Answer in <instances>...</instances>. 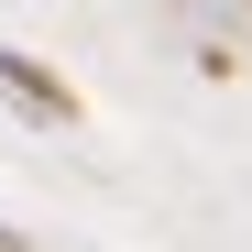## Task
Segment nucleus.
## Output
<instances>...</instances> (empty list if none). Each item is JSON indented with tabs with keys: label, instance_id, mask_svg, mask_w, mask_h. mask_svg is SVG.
<instances>
[{
	"label": "nucleus",
	"instance_id": "nucleus-2",
	"mask_svg": "<svg viewBox=\"0 0 252 252\" xmlns=\"http://www.w3.org/2000/svg\"><path fill=\"white\" fill-rule=\"evenodd\" d=\"M0 252H33V241H22V230H0Z\"/></svg>",
	"mask_w": 252,
	"mask_h": 252
},
{
	"label": "nucleus",
	"instance_id": "nucleus-1",
	"mask_svg": "<svg viewBox=\"0 0 252 252\" xmlns=\"http://www.w3.org/2000/svg\"><path fill=\"white\" fill-rule=\"evenodd\" d=\"M0 88H11L33 121H77V88H66V77H44L33 55H11V44H0Z\"/></svg>",
	"mask_w": 252,
	"mask_h": 252
}]
</instances>
